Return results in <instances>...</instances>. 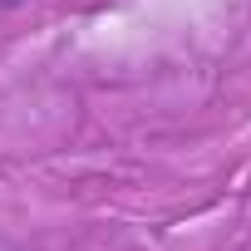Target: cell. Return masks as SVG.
I'll list each match as a JSON object with an SVG mask.
<instances>
[{
  "instance_id": "obj_1",
  "label": "cell",
  "mask_w": 251,
  "mask_h": 251,
  "mask_svg": "<svg viewBox=\"0 0 251 251\" xmlns=\"http://www.w3.org/2000/svg\"><path fill=\"white\" fill-rule=\"evenodd\" d=\"M10 5H25V0H0V10H10Z\"/></svg>"
}]
</instances>
